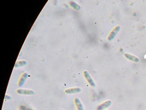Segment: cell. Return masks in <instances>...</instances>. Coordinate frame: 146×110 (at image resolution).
<instances>
[{
	"instance_id": "52a82bcc",
	"label": "cell",
	"mask_w": 146,
	"mask_h": 110,
	"mask_svg": "<svg viewBox=\"0 0 146 110\" xmlns=\"http://www.w3.org/2000/svg\"><path fill=\"white\" fill-rule=\"evenodd\" d=\"M17 92L18 93H20V94H22V95H33L34 93V92L33 90H22V89L18 90Z\"/></svg>"
},
{
	"instance_id": "6da1fadb",
	"label": "cell",
	"mask_w": 146,
	"mask_h": 110,
	"mask_svg": "<svg viewBox=\"0 0 146 110\" xmlns=\"http://www.w3.org/2000/svg\"><path fill=\"white\" fill-rule=\"evenodd\" d=\"M120 29V26L119 25H117L114 28V29L112 30L110 34L108 35V41H111L114 39V37L116 36V35L117 34L119 31Z\"/></svg>"
},
{
	"instance_id": "5b68a950",
	"label": "cell",
	"mask_w": 146,
	"mask_h": 110,
	"mask_svg": "<svg viewBox=\"0 0 146 110\" xmlns=\"http://www.w3.org/2000/svg\"><path fill=\"white\" fill-rule=\"evenodd\" d=\"M124 56L126 57L127 59H128V60H131V61L136 62V63L139 61V59L138 57L135 56L131 55V54L126 53L124 54Z\"/></svg>"
},
{
	"instance_id": "8fae6325",
	"label": "cell",
	"mask_w": 146,
	"mask_h": 110,
	"mask_svg": "<svg viewBox=\"0 0 146 110\" xmlns=\"http://www.w3.org/2000/svg\"><path fill=\"white\" fill-rule=\"evenodd\" d=\"M60 110H63V109H60Z\"/></svg>"
},
{
	"instance_id": "3957f363",
	"label": "cell",
	"mask_w": 146,
	"mask_h": 110,
	"mask_svg": "<svg viewBox=\"0 0 146 110\" xmlns=\"http://www.w3.org/2000/svg\"><path fill=\"white\" fill-rule=\"evenodd\" d=\"M111 104V101L107 100V101H106L105 102H104L103 103H102L101 104L98 105V107H97V110H103L104 109L106 108L109 107Z\"/></svg>"
},
{
	"instance_id": "ba28073f",
	"label": "cell",
	"mask_w": 146,
	"mask_h": 110,
	"mask_svg": "<svg viewBox=\"0 0 146 110\" xmlns=\"http://www.w3.org/2000/svg\"><path fill=\"white\" fill-rule=\"evenodd\" d=\"M74 101L78 110H84V108H83L82 104L81 103L80 99H78V97H76V98H75L74 99Z\"/></svg>"
},
{
	"instance_id": "7a4b0ae2",
	"label": "cell",
	"mask_w": 146,
	"mask_h": 110,
	"mask_svg": "<svg viewBox=\"0 0 146 110\" xmlns=\"http://www.w3.org/2000/svg\"><path fill=\"white\" fill-rule=\"evenodd\" d=\"M83 74H84V76L85 77V78H86V80L88 82L90 85H91L92 87H95V83L94 82V80L92 79V78L91 77V76L90 75L89 72L87 71V70H85V71H84V72H83Z\"/></svg>"
},
{
	"instance_id": "277c9868",
	"label": "cell",
	"mask_w": 146,
	"mask_h": 110,
	"mask_svg": "<svg viewBox=\"0 0 146 110\" xmlns=\"http://www.w3.org/2000/svg\"><path fill=\"white\" fill-rule=\"evenodd\" d=\"M81 91V88L80 87H76V88H72L67 89L65 90V93H68V94H72V93H76L80 92Z\"/></svg>"
},
{
	"instance_id": "30bf717a",
	"label": "cell",
	"mask_w": 146,
	"mask_h": 110,
	"mask_svg": "<svg viewBox=\"0 0 146 110\" xmlns=\"http://www.w3.org/2000/svg\"><path fill=\"white\" fill-rule=\"evenodd\" d=\"M70 5L71 7L74 8V9H76V10H80L81 9L80 6L78 5V4H77L76 3H75L74 1H71L70 2Z\"/></svg>"
},
{
	"instance_id": "9c48e42d",
	"label": "cell",
	"mask_w": 146,
	"mask_h": 110,
	"mask_svg": "<svg viewBox=\"0 0 146 110\" xmlns=\"http://www.w3.org/2000/svg\"><path fill=\"white\" fill-rule=\"evenodd\" d=\"M27 64V62L25 60H21V61H18L16 63L14 67H22V66H24Z\"/></svg>"
},
{
	"instance_id": "8992f818",
	"label": "cell",
	"mask_w": 146,
	"mask_h": 110,
	"mask_svg": "<svg viewBox=\"0 0 146 110\" xmlns=\"http://www.w3.org/2000/svg\"><path fill=\"white\" fill-rule=\"evenodd\" d=\"M28 73H24L22 75L21 78H20L19 82H18V86L21 87L24 85V83L25 82V81L26 80V79L28 78Z\"/></svg>"
}]
</instances>
